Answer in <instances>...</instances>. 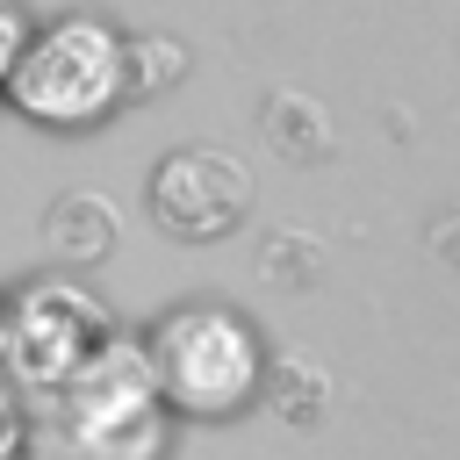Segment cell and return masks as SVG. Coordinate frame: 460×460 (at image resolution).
Wrapping results in <instances>:
<instances>
[{"mask_svg": "<svg viewBox=\"0 0 460 460\" xmlns=\"http://www.w3.org/2000/svg\"><path fill=\"white\" fill-rule=\"evenodd\" d=\"M115 230H122V208H115L108 194H93V187L58 194V201H50V216H43L50 252H58V259H79V266L108 259V252H115Z\"/></svg>", "mask_w": 460, "mask_h": 460, "instance_id": "cell-6", "label": "cell"}, {"mask_svg": "<svg viewBox=\"0 0 460 460\" xmlns=\"http://www.w3.org/2000/svg\"><path fill=\"white\" fill-rule=\"evenodd\" d=\"M29 460H158L165 446V395L144 338H108L65 388L36 402L22 424Z\"/></svg>", "mask_w": 460, "mask_h": 460, "instance_id": "cell-1", "label": "cell"}, {"mask_svg": "<svg viewBox=\"0 0 460 460\" xmlns=\"http://www.w3.org/2000/svg\"><path fill=\"white\" fill-rule=\"evenodd\" d=\"M244 208H252V172L216 144H187L151 172V216L172 237H223Z\"/></svg>", "mask_w": 460, "mask_h": 460, "instance_id": "cell-5", "label": "cell"}, {"mask_svg": "<svg viewBox=\"0 0 460 460\" xmlns=\"http://www.w3.org/2000/svg\"><path fill=\"white\" fill-rule=\"evenodd\" d=\"M14 446H22V410H14V395L0 388V460H14Z\"/></svg>", "mask_w": 460, "mask_h": 460, "instance_id": "cell-11", "label": "cell"}, {"mask_svg": "<svg viewBox=\"0 0 460 460\" xmlns=\"http://www.w3.org/2000/svg\"><path fill=\"white\" fill-rule=\"evenodd\" d=\"M259 266H266V273H288V280H316V266H323V252H316L309 237H266V252H259Z\"/></svg>", "mask_w": 460, "mask_h": 460, "instance_id": "cell-9", "label": "cell"}, {"mask_svg": "<svg viewBox=\"0 0 460 460\" xmlns=\"http://www.w3.org/2000/svg\"><path fill=\"white\" fill-rule=\"evenodd\" d=\"M7 93L36 122H93L122 101V36L93 14H65L22 43Z\"/></svg>", "mask_w": 460, "mask_h": 460, "instance_id": "cell-2", "label": "cell"}, {"mask_svg": "<svg viewBox=\"0 0 460 460\" xmlns=\"http://www.w3.org/2000/svg\"><path fill=\"white\" fill-rule=\"evenodd\" d=\"M0 316H7V352H0V367H7L22 388H36V395L65 388V381L115 338L108 309H101L86 288H65V280L22 288Z\"/></svg>", "mask_w": 460, "mask_h": 460, "instance_id": "cell-4", "label": "cell"}, {"mask_svg": "<svg viewBox=\"0 0 460 460\" xmlns=\"http://www.w3.org/2000/svg\"><path fill=\"white\" fill-rule=\"evenodd\" d=\"M151 367H158V395L194 417H223L252 402L266 381L259 338L230 309H172L151 338Z\"/></svg>", "mask_w": 460, "mask_h": 460, "instance_id": "cell-3", "label": "cell"}, {"mask_svg": "<svg viewBox=\"0 0 460 460\" xmlns=\"http://www.w3.org/2000/svg\"><path fill=\"white\" fill-rule=\"evenodd\" d=\"M259 129H266V144H273L280 158H323V151L338 144V122L323 115V101H309V93H295V86L266 93Z\"/></svg>", "mask_w": 460, "mask_h": 460, "instance_id": "cell-7", "label": "cell"}, {"mask_svg": "<svg viewBox=\"0 0 460 460\" xmlns=\"http://www.w3.org/2000/svg\"><path fill=\"white\" fill-rule=\"evenodd\" d=\"M22 43H29V29H22V7H14V0H0V86H7V72H14Z\"/></svg>", "mask_w": 460, "mask_h": 460, "instance_id": "cell-10", "label": "cell"}, {"mask_svg": "<svg viewBox=\"0 0 460 460\" xmlns=\"http://www.w3.org/2000/svg\"><path fill=\"white\" fill-rule=\"evenodd\" d=\"M0 352H7V316H0Z\"/></svg>", "mask_w": 460, "mask_h": 460, "instance_id": "cell-12", "label": "cell"}, {"mask_svg": "<svg viewBox=\"0 0 460 460\" xmlns=\"http://www.w3.org/2000/svg\"><path fill=\"white\" fill-rule=\"evenodd\" d=\"M187 50L172 36H129L122 43V93H158L165 79H180Z\"/></svg>", "mask_w": 460, "mask_h": 460, "instance_id": "cell-8", "label": "cell"}]
</instances>
